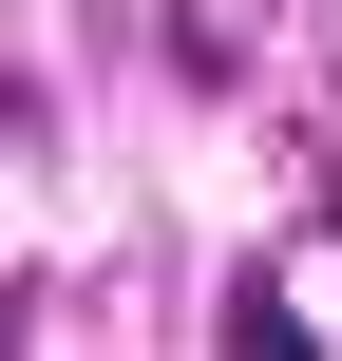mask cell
Segmentation results:
<instances>
[{"mask_svg":"<svg viewBox=\"0 0 342 361\" xmlns=\"http://www.w3.org/2000/svg\"><path fill=\"white\" fill-rule=\"evenodd\" d=\"M324 228H342V190H324Z\"/></svg>","mask_w":342,"mask_h":361,"instance_id":"1","label":"cell"}]
</instances>
